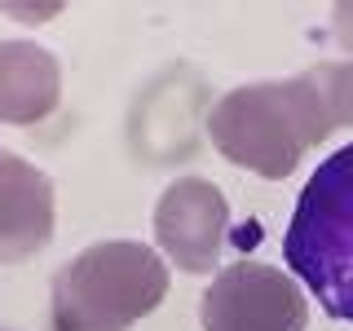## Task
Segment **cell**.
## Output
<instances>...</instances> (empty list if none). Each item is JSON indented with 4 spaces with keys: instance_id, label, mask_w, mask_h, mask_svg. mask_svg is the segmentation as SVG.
<instances>
[{
    "instance_id": "cell-8",
    "label": "cell",
    "mask_w": 353,
    "mask_h": 331,
    "mask_svg": "<svg viewBox=\"0 0 353 331\" xmlns=\"http://www.w3.org/2000/svg\"><path fill=\"white\" fill-rule=\"evenodd\" d=\"M318 84L327 93V106H331V119L336 128L353 124V62H327V66H314Z\"/></svg>"
},
{
    "instance_id": "cell-2",
    "label": "cell",
    "mask_w": 353,
    "mask_h": 331,
    "mask_svg": "<svg viewBox=\"0 0 353 331\" xmlns=\"http://www.w3.org/2000/svg\"><path fill=\"white\" fill-rule=\"evenodd\" d=\"M168 296V265L146 243L84 248L53 279V331H128Z\"/></svg>"
},
{
    "instance_id": "cell-9",
    "label": "cell",
    "mask_w": 353,
    "mask_h": 331,
    "mask_svg": "<svg viewBox=\"0 0 353 331\" xmlns=\"http://www.w3.org/2000/svg\"><path fill=\"white\" fill-rule=\"evenodd\" d=\"M336 22H340V27H336L340 44H349V49H353V9H349V5H340V9H336Z\"/></svg>"
},
{
    "instance_id": "cell-3",
    "label": "cell",
    "mask_w": 353,
    "mask_h": 331,
    "mask_svg": "<svg viewBox=\"0 0 353 331\" xmlns=\"http://www.w3.org/2000/svg\"><path fill=\"white\" fill-rule=\"evenodd\" d=\"M283 252L318 305L353 323V141L327 154L305 181Z\"/></svg>"
},
{
    "instance_id": "cell-4",
    "label": "cell",
    "mask_w": 353,
    "mask_h": 331,
    "mask_svg": "<svg viewBox=\"0 0 353 331\" xmlns=\"http://www.w3.org/2000/svg\"><path fill=\"white\" fill-rule=\"evenodd\" d=\"M203 331H305V296L292 274L265 261H234L199 301Z\"/></svg>"
},
{
    "instance_id": "cell-5",
    "label": "cell",
    "mask_w": 353,
    "mask_h": 331,
    "mask_svg": "<svg viewBox=\"0 0 353 331\" xmlns=\"http://www.w3.org/2000/svg\"><path fill=\"white\" fill-rule=\"evenodd\" d=\"M230 230V203L203 177H176L154 208V239L185 274H212Z\"/></svg>"
},
{
    "instance_id": "cell-6",
    "label": "cell",
    "mask_w": 353,
    "mask_h": 331,
    "mask_svg": "<svg viewBox=\"0 0 353 331\" xmlns=\"http://www.w3.org/2000/svg\"><path fill=\"white\" fill-rule=\"evenodd\" d=\"M53 239V181L14 150H0V265L31 261Z\"/></svg>"
},
{
    "instance_id": "cell-7",
    "label": "cell",
    "mask_w": 353,
    "mask_h": 331,
    "mask_svg": "<svg viewBox=\"0 0 353 331\" xmlns=\"http://www.w3.org/2000/svg\"><path fill=\"white\" fill-rule=\"evenodd\" d=\"M62 97V71L49 49L31 40L0 44V124H40Z\"/></svg>"
},
{
    "instance_id": "cell-1",
    "label": "cell",
    "mask_w": 353,
    "mask_h": 331,
    "mask_svg": "<svg viewBox=\"0 0 353 331\" xmlns=\"http://www.w3.org/2000/svg\"><path fill=\"white\" fill-rule=\"evenodd\" d=\"M336 132L327 93L314 71H301L292 80H261L225 93L208 115V137L230 163L283 181L318 141Z\"/></svg>"
}]
</instances>
